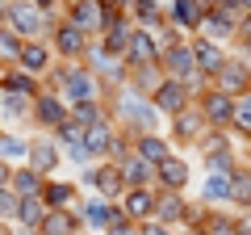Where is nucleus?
Wrapping results in <instances>:
<instances>
[{"label":"nucleus","mask_w":251,"mask_h":235,"mask_svg":"<svg viewBox=\"0 0 251 235\" xmlns=\"http://www.w3.org/2000/svg\"><path fill=\"white\" fill-rule=\"evenodd\" d=\"M214 80H218V88L234 92V97L251 88V72H247V67H243V63H230V59H226V63H222V67H218V72H214Z\"/></svg>","instance_id":"aec40b11"},{"label":"nucleus","mask_w":251,"mask_h":235,"mask_svg":"<svg viewBox=\"0 0 251 235\" xmlns=\"http://www.w3.org/2000/svg\"><path fill=\"white\" fill-rule=\"evenodd\" d=\"M151 105L159 109V114H180V109L188 105V88H184V80H176V76H163V80H155V88H151Z\"/></svg>","instance_id":"0eeeda50"},{"label":"nucleus","mask_w":251,"mask_h":235,"mask_svg":"<svg viewBox=\"0 0 251 235\" xmlns=\"http://www.w3.org/2000/svg\"><path fill=\"white\" fill-rule=\"evenodd\" d=\"M9 181H13V164H9V160H0V189H4Z\"/></svg>","instance_id":"58836bf2"},{"label":"nucleus","mask_w":251,"mask_h":235,"mask_svg":"<svg viewBox=\"0 0 251 235\" xmlns=\"http://www.w3.org/2000/svg\"><path fill=\"white\" fill-rule=\"evenodd\" d=\"M4 21H9V26L17 29L21 38H46V34H50V17L38 9L34 0H9V13H4Z\"/></svg>","instance_id":"7ed1b4c3"},{"label":"nucleus","mask_w":251,"mask_h":235,"mask_svg":"<svg viewBox=\"0 0 251 235\" xmlns=\"http://www.w3.org/2000/svg\"><path fill=\"white\" fill-rule=\"evenodd\" d=\"M72 118L84 122V126H92V122L105 118V105H100V101H72Z\"/></svg>","instance_id":"7c9ffc66"},{"label":"nucleus","mask_w":251,"mask_h":235,"mask_svg":"<svg viewBox=\"0 0 251 235\" xmlns=\"http://www.w3.org/2000/svg\"><path fill=\"white\" fill-rule=\"evenodd\" d=\"M88 42H92V34L80 29L72 17H59L50 26V46H54V55H63V59H84V55H88Z\"/></svg>","instance_id":"20e7f679"},{"label":"nucleus","mask_w":251,"mask_h":235,"mask_svg":"<svg viewBox=\"0 0 251 235\" xmlns=\"http://www.w3.org/2000/svg\"><path fill=\"white\" fill-rule=\"evenodd\" d=\"M134 151L143 155V160H151V164H163V160H168V143H163L155 130H134Z\"/></svg>","instance_id":"4be33fe9"},{"label":"nucleus","mask_w":251,"mask_h":235,"mask_svg":"<svg viewBox=\"0 0 251 235\" xmlns=\"http://www.w3.org/2000/svg\"><path fill=\"white\" fill-rule=\"evenodd\" d=\"M168 13L180 29H201V17H205L197 0H168Z\"/></svg>","instance_id":"b1692460"},{"label":"nucleus","mask_w":251,"mask_h":235,"mask_svg":"<svg viewBox=\"0 0 251 235\" xmlns=\"http://www.w3.org/2000/svg\"><path fill=\"white\" fill-rule=\"evenodd\" d=\"M17 193H13V185H4V189H0V218H4V223H17Z\"/></svg>","instance_id":"f704fd0d"},{"label":"nucleus","mask_w":251,"mask_h":235,"mask_svg":"<svg viewBox=\"0 0 251 235\" xmlns=\"http://www.w3.org/2000/svg\"><path fill=\"white\" fill-rule=\"evenodd\" d=\"M29 109H34V97H21V92H0V122L29 118Z\"/></svg>","instance_id":"bb28decb"},{"label":"nucleus","mask_w":251,"mask_h":235,"mask_svg":"<svg viewBox=\"0 0 251 235\" xmlns=\"http://www.w3.org/2000/svg\"><path fill=\"white\" fill-rule=\"evenodd\" d=\"M193 51H197V67H201V76H214L218 67L226 63L222 46H218L214 38H201V42H193Z\"/></svg>","instance_id":"a878e982"},{"label":"nucleus","mask_w":251,"mask_h":235,"mask_svg":"<svg viewBox=\"0 0 251 235\" xmlns=\"http://www.w3.org/2000/svg\"><path fill=\"white\" fill-rule=\"evenodd\" d=\"M201 122H205V114H201V105H184L180 114H172V139L176 143H193V139L201 135Z\"/></svg>","instance_id":"a211bd4d"},{"label":"nucleus","mask_w":251,"mask_h":235,"mask_svg":"<svg viewBox=\"0 0 251 235\" xmlns=\"http://www.w3.org/2000/svg\"><path fill=\"white\" fill-rule=\"evenodd\" d=\"M84 185H88V189H97V193H105V198H122V189H126L122 164L100 160L97 168H84Z\"/></svg>","instance_id":"423d86ee"},{"label":"nucleus","mask_w":251,"mask_h":235,"mask_svg":"<svg viewBox=\"0 0 251 235\" xmlns=\"http://www.w3.org/2000/svg\"><path fill=\"white\" fill-rule=\"evenodd\" d=\"M117 214H122V206H113V198H105V193H97L92 202H80V218L92 227V231H105Z\"/></svg>","instance_id":"f8f14e48"},{"label":"nucleus","mask_w":251,"mask_h":235,"mask_svg":"<svg viewBox=\"0 0 251 235\" xmlns=\"http://www.w3.org/2000/svg\"><path fill=\"white\" fill-rule=\"evenodd\" d=\"M80 210L75 206H67V210H46V218H42V227H38V235H75L80 231Z\"/></svg>","instance_id":"2eb2a0df"},{"label":"nucleus","mask_w":251,"mask_h":235,"mask_svg":"<svg viewBox=\"0 0 251 235\" xmlns=\"http://www.w3.org/2000/svg\"><path fill=\"white\" fill-rule=\"evenodd\" d=\"M122 214H130L134 223L155 218V193L147 189V185H126L122 189Z\"/></svg>","instance_id":"9b49d317"},{"label":"nucleus","mask_w":251,"mask_h":235,"mask_svg":"<svg viewBox=\"0 0 251 235\" xmlns=\"http://www.w3.org/2000/svg\"><path fill=\"white\" fill-rule=\"evenodd\" d=\"M67 114H72V101L63 97L59 88H42L34 97V109H29V118H34L42 130H54L59 122H67Z\"/></svg>","instance_id":"39448f33"},{"label":"nucleus","mask_w":251,"mask_h":235,"mask_svg":"<svg viewBox=\"0 0 251 235\" xmlns=\"http://www.w3.org/2000/svg\"><path fill=\"white\" fill-rule=\"evenodd\" d=\"M155 176H159L163 189H184L188 185V168H184V160H176V155H168L163 164H155Z\"/></svg>","instance_id":"393cba45"},{"label":"nucleus","mask_w":251,"mask_h":235,"mask_svg":"<svg viewBox=\"0 0 251 235\" xmlns=\"http://www.w3.org/2000/svg\"><path fill=\"white\" fill-rule=\"evenodd\" d=\"M29 155V139H21V135H4L0 130V160H25Z\"/></svg>","instance_id":"c85d7f7f"},{"label":"nucleus","mask_w":251,"mask_h":235,"mask_svg":"<svg viewBox=\"0 0 251 235\" xmlns=\"http://www.w3.org/2000/svg\"><path fill=\"white\" fill-rule=\"evenodd\" d=\"M105 235H143V227H138V223H134L130 214H117L113 223L105 227Z\"/></svg>","instance_id":"c9c22d12"},{"label":"nucleus","mask_w":251,"mask_h":235,"mask_svg":"<svg viewBox=\"0 0 251 235\" xmlns=\"http://www.w3.org/2000/svg\"><path fill=\"white\" fill-rule=\"evenodd\" d=\"M201 231L205 235H239V227H234L226 214H205L201 218Z\"/></svg>","instance_id":"2f4dec72"},{"label":"nucleus","mask_w":251,"mask_h":235,"mask_svg":"<svg viewBox=\"0 0 251 235\" xmlns=\"http://www.w3.org/2000/svg\"><path fill=\"white\" fill-rule=\"evenodd\" d=\"M234 126H239V130H251V88L234 97Z\"/></svg>","instance_id":"72a5a7b5"},{"label":"nucleus","mask_w":251,"mask_h":235,"mask_svg":"<svg viewBox=\"0 0 251 235\" xmlns=\"http://www.w3.org/2000/svg\"><path fill=\"white\" fill-rule=\"evenodd\" d=\"M143 235H172V227H168V223H159V218H147Z\"/></svg>","instance_id":"e433bc0d"},{"label":"nucleus","mask_w":251,"mask_h":235,"mask_svg":"<svg viewBox=\"0 0 251 235\" xmlns=\"http://www.w3.org/2000/svg\"><path fill=\"white\" fill-rule=\"evenodd\" d=\"M13 63L25 67V72H34V76H46V72H50V63H54V46L46 42V38H25Z\"/></svg>","instance_id":"6e6552de"},{"label":"nucleus","mask_w":251,"mask_h":235,"mask_svg":"<svg viewBox=\"0 0 251 235\" xmlns=\"http://www.w3.org/2000/svg\"><path fill=\"white\" fill-rule=\"evenodd\" d=\"M117 13L122 9H113L109 0H67V17H72L80 29H88L92 38L105 34V26L117 17Z\"/></svg>","instance_id":"f03ea898"},{"label":"nucleus","mask_w":251,"mask_h":235,"mask_svg":"<svg viewBox=\"0 0 251 235\" xmlns=\"http://www.w3.org/2000/svg\"><path fill=\"white\" fill-rule=\"evenodd\" d=\"M205 193H209V198H234V172H230V176H226V172H214L209 185H205Z\"/></svg>","instance_id":"473e14b6"},{"label":"nucleus","mask_w":251,"mask_h":235,"mask_svg":"<svg viewBox=\"0 0 251 235\" xmlns=\"http://www.w3.org/2000/svg\"><path fill=\"white\" fill-rule=\"evenodd\" d=\"M159 67H163L168 76H176V80H188V76L201 72V67H197V51H193V46H184V42H172L168 51H163Z\"/></svg>","instance_id":"1a4fd4ad"},{"label":"nucleus","mask_w":251,"mask_h":235,"mask_svg":"<svg viewBox=\"0 0 251 235\" xmlns=\"http://www.w3.org/2000/svg\"><path fill=\"white\" fill-rule=\"evenodd\" d=\"M155 218L168 223V227H176V223H184V218H193V210L180 198V189H163V193H155Z\"/></svg>","instance_id":"ddd939ff"},{"label":"nucleus","mask_w":251,"mask_h":235,"mask_svg":"<svg viewBox=\"0 0 251 235\" xmlns=\"http://www.w3.org/2000/svg\"><path fill=\"white\" fill-rule=\"evenodd\" d=\"M46 202H42V193H29V198H21L17 202V223L21 227H29V231H38L42 227V218H46Z\"/></svg>","instance_id":"5701e85b"},{"label":"nucleus","mask_w":251,"mask_h":235,"mask_svg":"<svg viewBox=\"0 0 251 235\" xmlns=\"http://www.w3.org/2000/svg\"><path fill=\"white\" fill-rule=\"evenodd\" d=\"M0 92H21V97H38L42 92V76L25 72L17 63H4L0 67Z\"/></svg>","instance_id":"9d476101"},{"label":"nucleus","mask_w":251,"mask_h":235,"mask_svg":"<svg viewBox=\"0 0 251 235\" xmlns=\"http://www.w3.org/2000/svg\"><path fill=\"white\" fill-rule=\"evenodd\" d=\"M34 4H38V9L46 13V17H54V13H59V4H63V0H34Z\"/></svg>","instance_id":"4c0bfd02"},{"label":"nucleus","mask_w":251,"mask_h":235,"mask_svg":"<svg viewBox=\"0 0 251 235\" xmlns=\"http://www.w3.org/2000/svg\"><path fill=\"white\" fill-rule=\"evenodd\" d=\"M13 193L17 198H29V193H42V185H46V172H38L34 164H21V168H13Z\"/></svg>","instance_id":"412c9836"},{"label":"nucleus","mask_w":251,"mask_h":235,"mask_svg":"<svg viewBox=\"0 0 251 235\" xmlns=\"http://www.w3.org/2000/svg\"><path fill=\"white\" fill-rule=\"evenodd\" d=\"M239 235H251V227H239Z\"/></svg>","instance_id":"a19ab883"},{"label":"nucleus","mask_w":251,"mask_h":235,"mask_svg":"<svg viewBox=\"0 0 251 235\" xmlns=\"http://www.w3.org/2000/svg\"><path fill=\"white\" fill-rule=\"evenodd\" d=\"M201 114H205V122H214V126L234 122V101H230V92H226V88L205 92V97H201Z\"/></svg>","instance_id":"dca6fc26"},{"label":"nucleus","mask_w":251,"mask_h":235,"mask_svg":"<svg viewBox=\"0 0 251 235\" xmlns=\"http://www.w3.org/2000/svg\"><path fill=\"white\" fill-rule=\"evenodd\" d=\"M117 118L126 130H159V109L151 105V97H138V88L117 97Z\"/></svg>","instance_id":"f257e3e1"},{"label":"nucleus","mask_w":251,"mask_h":235,"mask_svg":"<svg viewBox=\"0 0 251 235\" xmlns=\"http://www.w3.org/2000/svg\"><path fill=\"white\" fill-rule=\"evenodd\" d=\"M247 181H251V172H247Z\"/></svg>","instance_id":"37998d69"},{"label":"nucleus","mask_w":251,"mask_h":235,"mask_svg":"<svg viewBox=\"0 0 251 235\" xmlns=\"http://www.w3.org/2000/svg\"><path fill=\"white\" fill-rule=\"evenodd\" d=\"M126 13L134 17V26L159 29L168 21V0H126Z\"/></svg>","instance_id":"4468645a"},{"label":"nucleus","mask_w":251,"mask_h":235,"mask_svg":"<svg viewBox=\"0 0 251 235\" xmlns=\"http://www.w3.org/2000/svg\"><path fill=\"white\" fill-rule=\"evenodd\" d=\"M151 172H155V164L143 160L138 151L122 160V176H126V185H147V181H151Z\"/></svg>","instance_id":"cd10ccee"},{"label":"nucleus","mask_w":251,"mask_h":235,"mask_svg":"<svg viewBox=\"0 0 251 235\" xmlns=\"http://www.w3.org/2000/svg\"><path fill=\"white\" fill-rule=\"evenodd\" d=\"M21 42H25V38H21L17 29L4 21V26H0V59H4V63H13V59H17V51H21Z\"/></svg>","instance_id":"c756f323"},{"label":"nucleus","mask_w":251,"mask_h":235,"mask_svg":"<svg viewBox=\"0 0 251 235\" xmlns=\"http://www.w3.org/2000/svg\"><path fill=\"white\" fill-rule=\"evenodd\" d=\"M0 67H4V59H0Z\"/></svg>","instance_id":"79ce46f5"},{"label":"nucleus","mask_w":251,"mask_h":235,"mask_svg":"<svg viewBox=\"0 0 251 235\" xmlns=\"http://www.w3.org/2000/svg\"><path fill=\"white\" fill-rule=\"evenodd\" d=\"M59 160H63V147L54 143V139H34V143H29L25 164H34L38 172H46V176H50V172L59 168Z\"/></svg>","instance_id":"f3484780"},{"label":"nucleus","mask_w":251,"mask_h":235,"mask_svg":"<svg viewBox=\"0 0 251 235\" xmlns=\"http://www.w3.org/2000/svg\"><path fill=\"white\" fill-rule=\"evenodd\" d=\"M42 202H46L50 210H67V206H80V193H75L72 181H50V176H46V185H42Z\"/></svg>","instance_id":"6ab92c4d"},{"label":"nucleus","mask_w":251,"mask_h":235,"mask_svg":"<svg viewBox=\"0 0 251 235\" xmlns=\"http://www.w3.org/2000/svg\"><path fill=\"white\" fill-rule=\"evenodd\" d=\"M239 9H243V13H247V9H251V0H239Z\"/></svg>","instance_id":"ea45409f"}]
</instances>
